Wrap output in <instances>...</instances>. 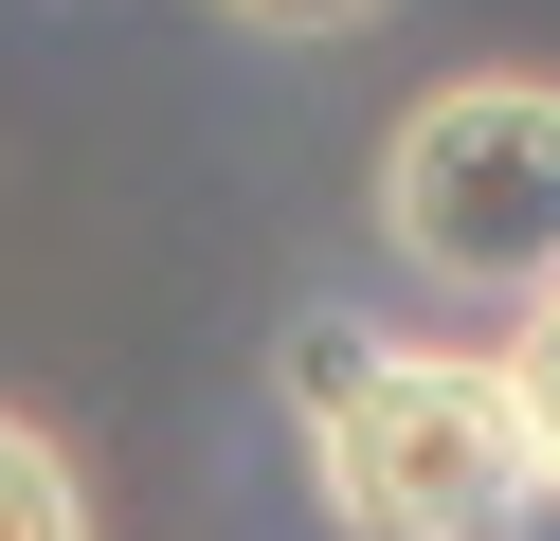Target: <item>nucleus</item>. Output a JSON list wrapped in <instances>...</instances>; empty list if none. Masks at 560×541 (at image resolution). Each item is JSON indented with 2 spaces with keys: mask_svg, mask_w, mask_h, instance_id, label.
<instances>
[{
  "mask_svg": "<svg viewBox=\"0 0 560 541\" xmlns=\"http://www.w3.org/2000/svg\"><path fill=\"white\" fill-rule=\"evenodd\" d=\"M290 433L343 541H524L542 524V433L506 343H398V325H290Z\"/></svg>",
  "mask_w": 560,
  "mask_h": 541,
  "instance_id": "nucleus-1",
  "label": "nucleus"
},
{
  "mask_svg": "<svg viewBox=\"0 0 560 541\" xmlns=\"http://www.w3.org/2000/svg\"><path fill=\"white\" fill-rule=\"evenodd\" d=\"M380 252L452 307H542L560 289V72H434L380 127Z\"/></svg>",
  "mask_w": 560,
  "mask_h": 541,
  "instance_id": "nucleus-2",
  "label": "nucleus"
},
{
  "mask_svg": "<svg viewBox=\"0 0 560 541\" xmlns=\"http://www.w3.org/2000/svg\"><path fill=\"white\" fill-rule=\"evenodd\" d=\"M0 541H91V469L0 397Z\"/></svg>",
  "mask_w": 560,
  "mask_h": 541,
  "instance_id": "nucleus-3",
  "label": "nucleus"
},
{
  "mask_svg": "<svg viewBox=\"0 0 560 541\" xmlns=\"http://www.w3.org/2000/svg\"><path fill=\"white\" fill-rule=\"evenodd\" d=\"M218 36H271V55H326V36H380L398 0H199Z\"/></svg>",
  "mask_w": 560,
  "mask_h": 541,
  "instance_id": "nucleus-4",
  "label": "nucleus"
},
{
  "mask_svg": "<svg viewBox=\"0 0 560 541\" xmlns=\"http://www.w3.org/2000/svg\"><path fill=\"white\" fill-rule=\"evenodd\" d=\"M506 379H524V433H542V524H560V289L506 325Z\"/></svg>",
  "mask_w": 560,
  "mask_h": 541,
  "instance_id": "nucleus-5",
  "label": "nucleus"
}]
</instances>
